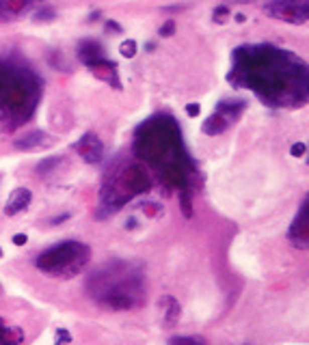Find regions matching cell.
<instances>
[{
	"instance_id": "6da1fadb",
	"label": "cell",
	"mask_w": 309,
	"mask_h": 345,
	"mask_svg": "<svg viewBox=\"0 0 309 345\" xmlns=\"http://www.w3.org/2000/svg\"><path fill=\"white\" fill-rule=\"evenodd\" d=\"M227 82L251 89L268 106H303L307 102L305 61L270 43L236 48Z\"/></svg>"
},
{
	"instance_id": "7a4b0ae2",
	"label": "cell",
	"mask_w": 309,
	"mask_h": 345,
	"mask_svg": "<svg viewBox=\"0 0 309 345\" xmlns=\"http://www.w3.org/2000/svg\"><path fill=\"white\" fill-rule=\"evenodd\" d=\"M134 138L136 157L152 164L169 188L179 190L188 186L190 172L186 170V164L190 160L184 151L182 129L171 114H154L139 125Z\"/></svg>"
},
{
	"instance_id": "3957f363",
	"label": "cell",
	"mask_w": 309,
	"mask_h": 345,
	"mask_svg": "<svg viewBox=\"0 0 309 345\" xmlns=\"http://www.w3.org/2000/svg\"><path fill=\"white\" fill-rule=\"evenodd\" d=\"M87 289L99 306L111 311H130L141 302L143 274L126 261H113L102 265L89 278Z\"/></svg>"
},
{
	"instance_id": "277c9868",
	"label": "cell",
	"mask_w": 309,
	"mask_h": 345,
	"mask_svg": "<svg viewBox=\"0 0 309 345\" xmlns=\"http://www.w3.org/2000/svg\"><path fill=\"white\" fill-rule=\"evenodd\" d=\"M89 259H91V248L87 244L76 242V240H65L46 248L37 257L35 265H37V270L46 272L50 276L71 278L87 268Z\"/></svg>"
},
{
	"instance_id": "5b68a950",
	"label": "cell",
	"mask_w": 309,
	"mask_h": 345,
	"mask_svg": "<svg viewBox=\"0 0 309 345\" xmlns=\"http://www.w3.org/2000/svg\"><path fill=\"white\" fill-rule=\"evenodd\" d=\"M264 11L275 20L300 26V24H307L309 3L307 0H270L268 5H264Z\"/></svg>"
},
{
	"instance_id": "8992f818",
	"label": "cell",
	"mask_w": 309,
	"mask_h": 345,
	"mask_svg": "<svg viewBox=\"0 0 309 345\" xmlns=\"http://www.w3.org/2000/svg\"><path fill=\"white\" fill-rule=\"evenodd\" d=\"M115 186H117L119 190H124L126 194H130V197H136V194H147L154 188V182H152V175H149L143 164H130V166L121 172L119 182Z\"/></svg>"
},
{
	"instance_id": "52a82bcc",
	"label": "cell",
	"mask_w": 309,
	"mask_h": 345,
	"mask_svg": "<svg viewBox=\"0 0 309 345\" xmlns=\"http://www.w3.org/2000/svg\"><path fill=\"white\" fill-rule=\"evenodd\" d=\"M287 240L294 248L307 250L309 248V199L303 197L300 201V207L296 216H294L290 229H287Z\"/></svg>"
},
{
	"instance_id": "ba28073f",
	"label": "cell",
	"mask_w": 309,
	"mask_h": 345,
	"mask_svg": "<svg viewBox=\"0 0 309 345\" xmlns=\"http://www.w3.org/2000/svg\"><path fill=\"white\" fill-rule=\"evenodd\" d=\"M71 149L82 157L87 164H99L104 160V142L95 132H87L78 138Z\"/></svg>"
},
{
	"instance_id": "9c48e42d",
	"label": "cell",
	"mask_w": 309,
	"mask_h": 345,
	"mask_svg": "<svg viewBox=\"0 0 309 345\" xmlns=\"http://www.w3.org/2000/svg\"><path fill=\"white\" fill-rule=\"evenodd\" d=\"M89 71L97 78V80L106 82L109 86H113V89H117V91L124 89V86H121V80H119V65L115 61H111V59H106V56L95 61V63H91Z\"/></svg>"
},
{
	"instance_id": "30bf717a",
	"label": "cell",
	"mask_w": 309,
	"mask_h": 345,
	"mask_svg": "<svg viewBox=\"0 0 309 345\" xmlns=\"http://www.w3.org/2000/svg\"><path fill=\"white\" fill-rule=\"evenodd\" d=\"M54 145V138L50 136L46 129H31L24 136L13 140V147L18 151H39V149H48Z\"/></svg>"
},
{
	"instance_id": "8fae6325",
	"label": "cell",
	"mask_w": 309,
	"mask_h": 345,
	"mask_svg": "<svg viewBox=\"0 0 309 345\" xmlns=\"http://www.w3.org/2000/svg\"><path fill=\"white\" fill-rule=\"evenodd\" d=\"M31 203H33V192H31V188H24V186H20V188L13 190L9 194V199H7V203H5V216L13 218V216L26 212L28 207H31Z\"/></svg>"
},
{
	"instance_id": "7c38bea8",
	"label": "cell",
	"mask_w": 309,
	"mask_h": 345,
	"mask_svg": "<svg viewBox=\"0 0 309 345\" xmlns=\"http://www.w3.org/2000/svg\"><path fill=\"white\" fill-rule=\"evenodd\" d=\"M158 306H160V313H162V326L175 328L179 317H182V304L173 296H160L158 298Z\"/></svg>"
},
{
	"instance_id": "4fadbf2b",
	"label": "cell",
	"mask_w": 309,
	"mask_h": 345,
	"mask_svg": "<svg viewBox=\"0 0 309 345\" xmlns=\"http://www.w3.org/2000/svg\"><path fill=\"white\" fill-rule=\"evenodd\" d=\"M76 56H78V61H80L84 67H89L91 63H95L99 59H104V48H102V43L99 41H93V39H84L78 43V50H76Z\"/></svg>"
},
{
	"instance_id": "5bb4252c",
	"label": "cell",
	"mask_w": 309,
	"mask_h": 345,
	"mask_svg": "<svg viewBox=\"0 0 309 345\" xmlns=\"http://www.w3.org/2000/svg\"><path fill=\"white\" fill-rule=\"evenodd\" d=\"M249 108V102L247 99H240V97H232V99H221L217 104V112L223 114L229 123H234V121H238L244 110Z\"/></svg>"
},
{
	"instance_id": "9a60e30c",
	"label": "cell",
	"mask_w": 309,
	"mask_h": 345,
	"mask_svg": "<svg viewBox=\"0 0 309 345\" xmlns=\"http://www.w3.org/2000/svg\"><path fill=\"white\" fill-rule=\"evenodd\" d=\"M229 125H232V123H229V121L223 117V114H219L217 110H214L210 117L203 121V125H201V132H203L205 136H219V134L225 132Z\"/></svg>"
},
{
	"instance_id": "2e32d148",
	"label": "cell",
	"mask_w": 309,
	"mask_h": 345,
	"mask_svg": "<svg viewBox=\"0 0 309 345\" xmlns=\"http://www.w3.org/2000/svg\"><path fill=\"white\" fill-rule=\"evenodd\" d=\"M0 3H3V11L7 20L22 16V13H26L33 7V0H0Z\"/></svg>"
},
{
	"instance_id": "e0dca14e",
	"label": "cell",
	"mask_w": 309,
	"mask_h": 345,
	"mask_svg": "<svg viewBox=\"0 0 309 345\" xmlns=\"http://www.w3.org/2000/svg\"><path fill=\"white\" fill-rule=\"evenodd\" d=\"M24 341V332L18 326H7V323L0 319V343H22Z\"/></svg>"
},
{
	"instance_id": "ac0fdd59",
	"label": "cell",
	"mask_w": 309,
	"mask_h": 345,
	"mask_svg": "<svg viewBox=\"0 0 309 345\" xmlns=\"http://www.w3.org/2000/svg\"><path fill=\"white\" fill-rule=\"evenodd\" d=\"M177 197H179V207H182V214L184 218H192L195 216V210H192V190L186 186V188H179L177 190Z\"/></svg>"
},
{
	"instance_id": "d6986e66",
	"label": "cell",
	"mask_w": 309,
	"mask_h": 345,
	"mask_svg": "<svg viewBox=\"0 0 309 345\" xmlns=\"http://www.w3.org/2000/svg\"><path fill=\"white\" fill-rule=\"evenodd\" d=\"M63 162V157H46V160H41L37 164V172L41 177L46 175H52V172H56V166Z\"/></svg>"
},
{
	"instance_id": "ffe728a7",
	"label": "cell",
	"mask_w": 309,
	"mask_h": 345,
	"mask_svg": "<svg viewBox=\"0 0 309 345\" xmlns=\"http://www.w3.org/2000/svg\"><path fill=\"white\" fill-rule=\"evenodd\" d=\"M141 212L147 216V218H152V220H158L160 216L164 214V207L158 203V201H145V203L141 205Z\"/></svg>"
},
{
	"instance_id": "44dd1931",
	"label": "cell",
	"mask_w": 309,
	"mask_h": 345,
	"mask_svg": "<svg viewBox=\"0 0 309 345\" xmlns=\"http://www.w3.org/2000/svg\"><path fill=\"white\" fill-rule=\"evenodd\" d=\"M136 52H139V43L134 39H124L119 46V54L124 56V59H134Z\"/></svg>"
},
{
	"instance_id": "7402d4cb",
	"label": "cell",
	"mask_w": 309,
	"mask_h": 345,
	"mask_svg": "<svg viewBox=\"0 0 309 345\" xmlns=\"http://www.w3.org/2000/svg\"><path fill=\"white\" fill-rule=\"evenodd\" d=\"M169 343H199V345H205L208 341L199 334H177V336H171Z\"/></svg>"
},
{
	"instance_id": "603a6c76",
	"label": "cell",
	"mask_w": 309,
	"mask_h": 345,
	"mask_svg": "<svg viewBox=\"0 0 309 345\" xmlns=\"http://www.w3.org/2000/svg\"><path fill=\"white\" fill-rule=\"evenodd\" d=\"M212 18H214V22H219V24H225L227 18H229V7H227V5H219V7H214Z\"/></svg>"
},
{
	"instance_id": "cb8c5ba5",
	"label": "cell",
	"mask_w": 309,
	"mask_h": 345,
	"mask_svg": "<svg viewBox=\"0 0 309 345\" xmlns=\"http://www.w3.org/2000/svg\"><path fill=\"white\" fill-rule=\"evenodd\" d=\"M175 28H177L175 20H167L160 28H158V35H160V37H173V35H175Z\"/></svg>"
},
{
	"instance_id": "d4e9b609",
	"label": "cell",
	"mask_w": 309,
	"mask_h": 345,
	"mask_svg": "<svg viewBox=\"0 0 309 345\" xmlns=\"http://www.w3.org/2000/svg\"><path fill=\"white\" fill-rule=\"evenodd\" d=\"M37 22H52L54 18H56V11L54 9H50V7H44L41 11H37Z\"/></svg>"
},
{
	"instance_id": "484cf974",
	"label": "cell",
	"mask_w": 309,
	"mask_h": 345,
	"mask_svg": "<svg viewBox=\"0 0 309 345\" xmlns=\"http://www.w3.org/2000/svg\"><path fill=\"white\" fill-rule=\"evenodd\" d=\"M54 341L59 343V345H61V343H71V341H74V336H71L65 328H59V330L54 332Z\"/></svg>"
},
{
	"instance_id": "4316f807",
	"label": "cell",
	"mask_w": 309,
	"mask_h": 345,
	"mask_svg": "<svg viewBox=\"0 0 309 345\" xmlns=\"http://www.w3.org/2000/svg\"><path fill=\"white\" fill-rule=\"evenodd\" d=\"M184 112H186V117L197 119L199 114H201V106H199L197 102H190V104H186V106H184Z\"/></svg>"
},
{
	"instance_id": "83f0119b",
	"label": "cell",
	"mask_w": 309,
	"mask_h": 345,
	"mask_svg": "<svg viewBox=\"0 0 309 345\" xmlns=\"http://www.w3.org/2000/svg\"><path fill=\"white\" fill-rule=\"evenodd\" d=\"M307 153V145L305 142H292V147H290V155L292 157H303Z\"/></svg>"
},
{
	"instance_id": "f1b7e54d",
	"label": "cell",
	"mask_w": 309,
	"mask_h": 345,
	"mask_svg": "<svg viewBox=\"0 0 309 345\" xmlns=\"http://www.w3.org/2000/svg\"><path fill=\"white\" fill-rule=\"evenodd\" d=\"M104 26H106V31L109 33H115V35H124V26L117 24L115 20H106L104 22Z\"/></svg>"
},
{
	"instance_id": "f546056e",
	"label": "cell",
	"mask_w": 309,
	"mask_h": 345,
	"mask_svg": "<svg viewBox=\"0 0 309 345\" xmlns=\"http://www.w3.org/2000/svg\"><path fill=\"white\" fill-rule=\"evenodd\" d=\"M11 242L16 244V246H24V244L28 242V235L26 233H16V235L11 237Z\"/></svg>"
},
{
	"instance_id": "4dcf8cb0",
	"label": "cell",
	"mask_w": 309,
	"mask_h": 345,
	"mask_svg": "<svg viewBox=\"0 0 309 345\" xmlns=\"http://www.w3.org/2000/svg\"><path fill=\"white\" fill-rule=\"evenodd\" d=\"M69 218H71L69 212H67V214H61V216H56V218L50 220V225H59V222H65V220H69Z\"/></svg>"
},
{
	"instance_id": "1f68e13d",
	"label": "cell",
	"mask_w": 309,
	"mask_h": 345,
	"mask_svg": "<svg viewBox=\"0 0 309 345\" xmlns=\"http://www.w3.org/2000/svg\"><path fill=\"white\" fill-rule=\"evenodd\" d=\"M126 229H130V231H132V229H136V218H128L126 220Z\"/></svg>"
},
{
	"instance_id": "d6a6232c",
	"label": "cell",
	"mask_w": 309,
	"mask_h": 345,
	"mask_svg": "<svg viewBox=\"0 0 309 345\" xmlns=\"http://www.w3.org/2000/svg\"><path fill=\"white\" fill-rule=\"evenodd\" d=\"M234 20L238 22V24H244V22H247V16H244V13H236Z\"/></svg>"
},
{
	"instance_id": "836d02e7",
	"label": "cell",
	"mask_w": 309,
	"mask_h": 345,
	"mask_svg": "<svg viewBox=\"0 0 309 345\" xmlns=\"http://www.w3.org/2000/svg\"><path fill=\"white\" fill-rule=\"evenodd\" d=\"M99 16H102V13H99V11H95V13H91V18H89V20H93V22H95V20H99Z\"/></svg>"
},
{
	"instance_id": "e575fe53",
	"label": "cell",
	"mask_w": 309,
	"mask_h": 345,
	"mask_svg": "<svg viewBox=\"0 0 309 345\" xmlns=\"http://www.w3.org/2000/svg\"><path fill=\"white\" fill-rule=\"evenodd\" d=\"M232 3H240V5H249L251 0H232Z\"/></svg>"
},
{
	"instance_id": "d590c367",
	"label": "cell",
	"mask_w": 309,
	"mask_h": 345,
	"mask_svg": "<svg viewBox=\"0 0 309 345\" xmlns=\"http://www.w3.org/2000/svg\"><path fill=\"white\" fill-rule=\"evenodd\" d=\"M0 259H3V248H0Z\"/></svg>"
},
{
	"instance_id": "8d00e7d4",
	"label": "cell",
	"mask_w": 309,
	"mask_h": 345,
	"mask_svg": "<svg viewBox=\"0 0 309 345\" xmlns=\"http://www.w3.org/2000/svg\"><path fill=\"white\" fill-rule=\"evenodd\" d=\"M0 291H3V289H0Z\"/></svg>"
}]
</instances>
